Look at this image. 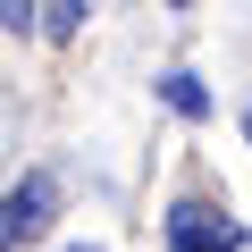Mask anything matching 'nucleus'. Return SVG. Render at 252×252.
<instances>
[{
  "label": "nucleus",
  "mask_w": 252,
  "mask_h": 252,
  "mask_svg": "<svg viewBox=\"0 0 252 252\" xmlns=\"http://www.w3.org/2000/svg\"><path fill=\"white\" fill-rule=\"evenodd\" d=\"M59 219V177H17L9 193H0V252H17V244H34L42 227Z\"/></svg>",
  "instance_id": "nucleus-1"
},
{
  "label": "nucleus",
  "mask_w": 252,
  "mask_h": 252,
  "mask_svg": "<svg viewBox=\"0 0 252 252\" xmlns=\"http://www.w3.org/2000/svg\"><path fill=\"white\" fill-rule=\"evenodd\" d=\"M244 135H252V109H244Z\"/></svg>",
  "instance_id": "nucleus-6"
},
{
  "label": "nucleus",
  "mask_w": 252,
  "mask_h": 252,
  "mask_svg": "<svg viewBox=\"0 0 252 252\" xmlns=\"http://www.w3.org/2000/svg\"><path fill=\"white\" fill-rule=\"evenodd\" d=\"M0 26H9V34H17V26H34V0H0Z\"/></svg>",
  "instance_id": "nucleus-5"
},
{
  "label": "nucleus",
  "mask_w": 252,
  "mask_h": 252,
  "mask_svg": "<svg viewBox=\"0 0 252 252\" xmlns=\"http://www.w3.org/2000/svg\"><path fill=\"white\" fill-rule=\"evenodd\" d=\"M76 26H84V0H42V34L51 42H67Z\"/></svg>",
  "instance_id": "nucleus-3"
},
{
  "label": "nucleus",
  "mask_w": 252,
  "mask_h": 252,
  "mask_svg": "<svg viewBox=\"0 0 252 252\" xmlns=\"http://www.w3.org/2000/svg\"><path fill=\"white\" fill-rule=\"evenodd\" d=\"M168 244H177V252H227V244H235V227H227L210 202H177V219H168Z\"/></svg>",
  "instance_id": "nucleus-2"
},
{
  "label": "nucleus",
  "mask_w": 252,
  "mask_h": 252,
  "mask_svg": "<svg viewBox=\"0 0 252 252\" xmlns=\"http://www.w3.org/2000/svg\"><path fill=\"white\" fill-rule=\"evenodd\" d=\"M76 252H93V244H76Z\"/></svg>",
  "instance_id": "nucleus-7"
},
{
  "label": "nucleus",
  "mask_w": 252,
  "mask_h": 252,
  "mask_svg": "<svg viewBox=\"0 0 252 252\" xmlns=\"http://www.w3.org/2000/svg\"><path fill=\"white\" fill-rule=\"evenodd\" d=\"M160 93H168V109H177V118H202V109H210V93H202L193 76H168Z\"/></svg>",
  "instance_id": "nucleus-4"
}]
</instances>
